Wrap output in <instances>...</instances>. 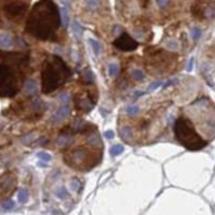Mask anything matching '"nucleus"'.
<instances>
[{"instance_id": "obj_21", "label": "nucleus", "mask_w": 215, "mask_h": 215, "mask_svg": "<svg viewBox=\"0 0 215 215\" xmlns=\"http://www.w3.org/2000/svg\"><path fill=\"white\" fill-rule=\"evenodd\" d=\"M15 207V202L13 201H6L2 203V209L3 210H12Z\"/></svg>"}, {"instance_id": "obj_14", "label": "nucleus", "mask_w": 215, "mask_h": 215, "mask_svg": "<svg viewBox=\"0 0 215 215\" xmlns=\"http://www.w3.org/2000/svg\"><path fill=\"white\" fill-rule=\"evenodd\" d=\"M118 73H119V65H118V63H116V62L110 63V65H108V74L111 77H115Z\"/></svg>"}, {"instance_id": "obj_4", "label": "nucleus", "mask_w": 215, "mask_h": 215, "mask_svg": "<svg viewBox=\"0 0 215 215\" xmlns=\"http://www.w3.org/2000/svg\"><path fill=\"white\" fill-rule=\"evenodd\" d=\"M21 86L20 78L15 74V69L7 63H0V96H13Z\"/></svg>"}, {"instance_id": "obj_7", "label": "nucleus", "mask_w": 215, "mask_h": 215, "mask_svg": "<svg viewBox=\"0 0 215 215\" xmlns=\"http://www.w3.org/2000/svg\"><path fill=\"white\" fill-rule=\"evenodd\" d=\"M69 115H70V108H69V106H67V104H62L60 108L56 111V114L52 116L50 121H52L53 124H57V123H60V121L65 120Z\"/></svg>"}, {"instance_id": "obj_24", "label": "nucleus", "mask_w": 215, "mask_h": 215, "mask_svg": "<svg viewBox=\"0 0 215 215\" xmlns=\"http://www.w3.org/2000/svg\"><path fill=\"white\" fill-rule=\"evenodd\" d=\"M70 186H71L73 190H78V189H79V186H81V182L77 178H73L71 182H70Z\"/></svg>"}, {"instance_id": "obj_12", "label": "nucleus", "mask_w": 215, "mask_h": 215, "mask_svg": "<svg viewBox=\"0 0 215 215\" xmlns=\"http://www.w3.org/2000/svg\"><path fill=\"white\" fill-rule=\"evenodd\" d=\"M25 90L28 94H35V92L37 91V85H36V82L35 81H32V79H29L27 81V83H25Z\"/></svg>"}, {"instance_id": "obj_28", "label": "nucleus", "mask_w": 215, "mask_h": 215, "mask_svg": "<svg viewBox=\"0 0 215 215\" xmlns=\"http://www.w3.org/2000/svg\"><path fill=\"white\" fill-rule=\"evenodd\" d=\"M73 27H74V31H75V33H78V35H81V33H82V28L79 27V24H78V23L75 21L74 24H73Z\"/></svg>"}, {"instance_id": "obj_20", "label": "nucleus", "mask_w": 215, "mask_h": 215, "mask_svg": "<svg viewBox=\"0 0 215 215\" xmlns=\"http://www.w3.org/2000/svg\"><path fill=\"white\" fill-rule=\"evenodd\" d=\"M121 152H123V146L121 145H115V146H112L111 148V154L112 156H118Z\"/></svg>"}, {"instance_id": "obj_11", "label": "nucleus", "mask_w": 215, "mask_h": 215, "mask_svg": "<svg viewBox=\"0 0 215 215\" xmlns=\"http://www.w3.org/2000/svg\"><path fill=\"white\" fill-rule=\"evenodd\" d=\"M12 45V38L9 37L8 35H2L0 36V46L4 48V49H7Z\"/></svg>"}, {"instance_id": "obj_30", "label": "nucleus", "mask_w": 215, "mask_h": 215, "mask_svg": "<svg viewBox=\"0 0 215 215\" xmlns=\"http://www.w3.org/2000/svg\"><path fill=\"white\" fill-rule=\"evenodd\" d=\"M161 85V82H156V83H153L152 86L149 87V91H152V90H154V89H157V87Z\"/></svg>"}, {"instance_id": "obj_8", "label": "nucleus", "mask_w": 215, "mask_h": 215, "mask_svg": "<svg viewBox=\"0 0 215 215\" xmlns=\"http://www.w3.org/2000/svg\"><path fill=\"white\" fill-rule=\"evenodd\" d=\"M15 186V178L11 174H6L0 178V192L2 193H9Z\"/></svg>"}, {"instance_id": "obj_25", "label": "nucleus", "mask_w": 215, "mask_h": 215, "mask_svg": "<svg viewBox=\"0 0 215 215\" xmlns=\"http://www.w3.org/2000/svg\"><path fill=\"white\" fill-rule=\"evenodd\" d=\"M86 3H87V6H89V8H91V9H95L99 6V2H98V0H86Z\"/></svg>"}, {"instance_id": "obj_17", "label": "nucleus", "mask_w": 215, "mask_h": 215, "mask_svg": "<svg viewBox=\"0 0 215 215\" xmlns=\"http://www.w3.org/2000/svg\"><path fill=\"white\" fill-rule=\"evenodd\" d=\"M165 46H167V49H169V50H177L178 49V42L175 40H169L165 42Z\"/></svg>"}, {"instance_id": "obj_22", "label": "nucleus", "mask_w": 215, "mask_h": 215, "mask_svg": "<svg viewBox=\"0 0 215 215\" xmlns=\"http://www.w3.org/2000/svg\"><path fill=\"white\" fill-rule=\"evenodd\" d=\"M127 112H128V115L133 116V115H136V114L139 112V107H136V106H129V107H127Z\"/></svg>"}, {"instance_id": "obj_19", "label": "nucleus", "mask_w": 215, "mask_h": 215, "mask_svg": "<svg viewBox=\"0 0 215 215\" xmlns=\"http://www.w3.org/2000/svg\"><path fill=\"white\" fill-rule=\"evenodd\" d=\"M201 29H199V28H197V27H194L193 29H192V36H193V40L194 41H197L198 40V38L199 37H201Z\"/></svg>"}, {"instance_id": "obj_18", "label": "nucleus", "mask_w": 215, "mask_h": 215, "mask_svg": "<svg viewBox=\"0 0 215 215\" xmlns=\"http://www.w3.org/2000/svg\"><path fill=\"white\" fill-rule=\"evenodd\" d=\"M132 77H133L136 81H143L144 79V73L141 70H139V69H135L133 71H132Z\"/></svg>"}, {"instance_id": "obj_6", "label": "nucleus", "mask_w": 215, "mask_h": 215, "mask_svg": "<svg viewBox=\"0 0 215 215\" xmlns=\"http://www.w3.org/2000/svg\"><path fill=\"white\" fill-rule=\"evenodd\" d=\"M114 45L118 49H120V50L131 52V50H135V49L139 46V42L136 40H133L128 33H121V35L114 41Z\"/></svg>"}, {"instance_id": "obj_10", "label": "nucleus", "mask_w": 215, "mask_h": 215, "mask_svg": "<svg viewBox=\"0 0 215 215\" xmlns=\"http://www.w3.org/2000/svg\"><path fill=\"white\" fill-rule=\"evenodd\" d=\"M81 81L83 82V83H87V85L92 83V81H94V75H92L91 70H89V69H85L83 71H82V75H81Z\"/></svg>"}, {"instance_id": "obj_23", "label": "nucleus", "mask_w": 215, "mask_h": 215, "mask_svg": "<svg viewBox=\"0 0 215 215\" xmlns=\"http://www.w3.org/2000/svg\"><path fill=\"white\" fill-rule=\"evenodd\" d=\"M156 3H157V6L160 8H167V7H169L170 0H156Z\"/></svg>"}, {"instance_id": "obj_13", "label": "nucleus", "mask_w": 215, "mask_h": 215, "mask_svg": "<svg viewBox=\"0 0 215 215\" xmlns=\"http://www.w3.org/2000/svg\"><path fill=\"white\" fill-rule=\"evenodd\" d=\"M89 44L91 45V48H92V50H94V53L98 56L100 53V49H102V45H100V42H98L96 40H94V38H90L89 40Z\"/></svg>"}, {"instance_id": "obj_9", "label": "nucleus", "mask_w": 215, "mask_h": 215, "mask_svg": "<svg viewBox=\"0 0 215 215\" xmlns=\"http://www.w3.org/2000/svg\"><path fill=\"white\" fill-rule=\"evenodd\" d=\"M92 107H94V102L91 100V98L90 96H82L79 100L77 102V108L78 110H81V111H90Z\"/></svg>"}, {"instance_id": "obj_27", "label": "nucleus", "mask_w": 215, "mask_h": 215, "mask_svg": "<svg viewBox=\"0 0 215 215\" xmlns=\"http://www.w3.org/2000/svg\"><path fill=\"white\" fill-rule=\"evenodd\" d=\"M66 195H67V193H66V190L63 189V188L60 189V190L57 192V197H58V198H61V199H62V198H65Z\"/></svg>"}, {"instance_id": "obj_5", "label": "nucleus", "mask_w": 215, "mask_h": 215, "mask_svg": "<svg viewBox=\"0 0 215 215\" xmlns=\"http://www.w3.org/2000/svg\"><path fill=\"white\" fill-rule=\"evenodd\" d=\"M27 11V4L21 2H12L4 6V13L8 19H20L24 16V13Z\"/></svg>"}, {"instance_id": "obj_3", "label": "nucleus", "mask_w": 215, "mask_h": 215, "mask_svg": "<svg viewBox=\"0 0 215 215\" xmlns=\"http://www.w3.org/2000/svg\"><path fill=\"white\" fill-rule=\"evenodd\" d=\"M70 71L62 58L53 56L44 62L41 71V89L44 94H50L65 83Z\"/></svg>"}, {"instance_id": "obj_1", "label": "nucleus", "mask_w": 215, "mask_h": 215, "mask_svg": "<svg viewBox=\"0 0 215 215\" xmlns=\"http://www.w3.org/2000/svg\"><path fill=\"white\" fill-rule=\"evenodd\" d=\"M174 136L189 150L204 148L215 137V104L201 98L183 107L174 121Z\"/></svg>"}, {"instance_id": "obj_15", "label": "nucleus", "mask_w": 215, "mask_h": 215, "mask_svg": "<svg viewBox=\"0 0 215 215\" xmlns=\"http://www.w3.org/2000/svg\"><path fill=\"white\" fill-rule=\"evenodd\" d=\"M17 199H19V202H27L28 201V192L25 189H21V190H19V194H17Z\"/></svg>"}, {"instance_id": "obj_29", "label": "nucleus", "mask_w": 215, "mask_h": 215, "mask_svg": "<svg viewBox=\"0 0 215 215\" xmlns=\"http://www.w3.org/2000/svg\"><path fill=\"white\" fill-rule=\"evenodd\" d=\"M104 136H106L107 139H112V137H114V132H112V131H107L106 133H104Z\"/></svg>"}, {"instance_id": "obj_26", "label": "nucleus", "mask_w": 215, "mask_h": 215, "mask_svg": "<svg viewBox=\"0 0 215 215\" xmlns=\"http://www.w3.org/2000/svg\"><path fill=\"white\" fill-rule=\"evenodd\" d=\"M37 157L38 158H41V160H44V161H50V154H48V153H45V152H40L37 154Z\"/></svg>"}, {"instance_id": "obj_16", "label": "nucleus", "mask_w": 215, "mask_h": 215, "mask_svg": "<svg viewBox=\"0 0 215 215\" xmlns=\"http://www.w3.org/2000/svg\"><path fill=\"white\" fill-rule=\"evenodd\" d=\"M61 20H62V24L65 28L69 25V13H67V11L65 8L61 9Z\"/></svg>"}, {"instance_id": "obj_2", "label": "nucleus", "mask_w": 215, "mask_h": 215, "mask_svg": "<svg viewBox=\"0 0 215 215\" xmlns=\"http://www.w3.org/2000/svg\"><path fill=\"white\" fill-rule=\"evenodd\" d=\"M61 23V11L56 3L53 0H40L29 13L25 29L33 37L46 41L56 35Z\"/></svg>"}]
</instances>
